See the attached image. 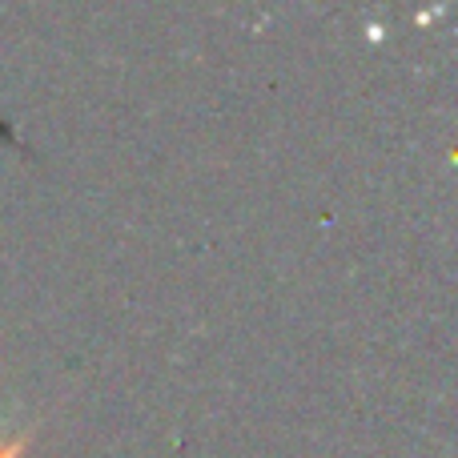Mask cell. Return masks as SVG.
Instances as JSON below:
<instances>
[{
    "mask_svg": "<svg viewBox=\"0 0 458 458\" xmlns=\"http://www.w3.org/2000/svg\"><path fill=\"white\" fill-rule=\"evenodd\" d=\"M29 446V435H21L13 446H0V458H21V451Z\"/></svg>",
    "mask_w": 458,
    "mask_h": 458,
    "instance_id": "obj_1",
    "label": "cell"
}]
</instances>
